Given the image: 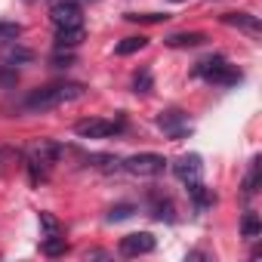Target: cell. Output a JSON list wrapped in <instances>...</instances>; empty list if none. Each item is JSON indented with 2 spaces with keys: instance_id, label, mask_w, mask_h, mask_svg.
Segmentation results:
<instances>
[{
  "instance_id": "obj_1",
  "label": "cell",
  "mask_w": 262,
  "mask_h": 262,
  "mask_svg": "<svg viewBox=\"0 0 262 262\" xmlns=\"http://www.w3.org/2000/svg\"><path fill=\"white\" fill-rule=\"evenodd\" d=\"M90 90L83 86V83H71V80H59V83H47V86H37V90H31L28 93V99L22 102V108L25 111H53V108H59V105H65V102H77V99H83Z\"/></svg>"
},
{
  "instance_id": "obj_2",
  "label": "cell",
  "mask_w": 262,
  "mask_h": 262,
  "mask_svg": "<svg viewBox=\"0 0 262 262\" xmlns=\"http://www.w3.org/2000/svg\"><path fill=\"white\" fill-rule=\"evenodd\" d=\"M65 155V148L53 139H34L28 148H25V158H28V170H31V179L34 182H43L47 179V170Z\"/></svg>"
},
{
  "instance_id": "obj_3",
  "label": "cell",
  "mask_w": 262,
  "mask_h": 262,
  "mask_svg": "<svg viewBox=\"0 0 262 262\" xmlns=\"http://www.w3.org/2000/svg\"><path fill=\"white\" fill-rule=\"evenodd\" d=\"M194 74L204 77L207 83H219V86H234L241 83V71L234 65H228L225 56H207L194 65Z\"/></svg>"
},
{
  "instance_id": "obj_4",
  "label": "cell",
  "mask_w": 262,
  "mask_h": 262,
  "mask_svg": "<svg viewBox=\"0 0 262 262\" xmlns=\"http://www.w3.org/2000/svg\"><path fill=\"white\" fill-rule=\"evenodd\" d=\"M120 167L126 170V173H133V176H161L164 170H167V161H164V155H155V151H145V155H133V158H126V161H120Z\"/></svg>"
},
{
  "instance_id": "obj_5",
  "label": "cell",
  "mask_w": 262,
  "mask_h": 262,
  "mask_svg": "<svg viewBox=\"0 0 262 262\" xmlns=\"http://www.w3.org/2000/svg\"><path fill=\"white\" fill-rule=\"evenodd\" d=\"M123 129V120H102V117H86L74 123V133L80 139H108Z\"/></svg>"
},
{
  "instance_id": "obj_6",
  "label": "cell",
  "mask_w": 262,
  "mask_h": 262,
  "mask_svg": "<svg viewBox=\"0 0 262 262\" xmlns=\"http://www.w3.org/2000/svg\"><path fill=\"white\" fill-rule=\"evenodd\" d=\"M50 22L56 28H74L83 25V7L77 0H56L53 10H50Z\"/></svg>"
},
{
  "instance_id": "obj_7",
  "label": "cell",
  "mask_w": 262,
  "mask_h": 262,
  "mask_svg": "<svg viewBox=\"0 0 262 262\" xmlns=\"http://www.w3.org/2000/svg\"><path fill=\"white\" fill-rule=\"evenodd\" d=\"M155 247H158V241H155V234H148V231H136V234H126V237H120V256H126V259H136V256H145V253H155Z\"/></svg>"
},
{
  "instance_id": "obj_8",
  "label": "cell",
  "mask_w": 262,
  "mask_h": 262,
  "mask_svg": "<svg viewBox=\"0 0 262 262\" xmlns=\"http://www.w3.org/2000/svg\"><path fill=\"white\" fill-rule=\"evenodd\" d=\"M158 126L164 129V133H167L170 139H182V136H188V133H191L188 114H185V111H179V108L161 111V117H158Z\"/></svg>"
},
{
  "instance_id": "obj_9",
  "label": "cell",
  "mask_w": 262,
  "mask_h": 262,
  "mask_svg": "<svg viewBox=\"0 0 262 262\" xmlns=\"http://www.w3.org/2000/svg\"><path fill=\"white\" fill-rule=\"evenodd\" d=\"M173 173H176V179H182L185 185H188V182H198V179L204 176V161H201V155H182V158H176V161H173Z\"/></svg>"
},
{
  "instance_id": "obj_10",
  "label": "cell",
  "mask_w": 262,
  "mask_h": 262,
  "mask_svg": "<svg viewBox=\"0 0 262 262\" xmlns=\"http://www.w3.org/2000/svg\"><path fill=\"white\" fill-rule=\"evenodd\" d=\"M222 25L228 28H237L250 37H259L262 34V25H259V16H250V13H225L222 16Z\"/></svg>"
},
{
  "instance_id": "obj_11",
  "label": "cell",
  "mask_w": 262,
  "mask_h": 262,
  "mask_svg": "<svg viewBox=\"0 0 262 262\" xmlns=\"http://www.w3.org/2000/svg\"><path fill=\"white\" fill-rule=\"evenodd\" d=\"M0 59H4V65H28V62H34V53L19 47L16 40H10L4 47V53H0Z\"/></svg>"
},
{
  "instance_id": "obj_12",
  "label": "cell",
  "mask_w": 262,
  "mask_h": 262,
  "mask_svg": "<svg viewBox=\"0 0 262 262\" xmlns=\"http://www.w3.org/2000/svg\"><path fill=\"white\" fill-rule=\"evenodd\" d=\"M164 43H167V47H173V50L201 47V43H207V34H201V31H179V34H170V37H164Z\"/></svg>"
},
{
  "instance_id": "obj_13",
  "label": "cell",
  "mask_w": 262,
  "mask_h": 262,
  "mask_svg": "<svg viewBox=\"0 0 262 262\" xmlns=\"http://www.w3.org/2000/svg\"><path fill=\"white\" fill-rule=\"evenodd\" d=\"M83 40V25L74 28H56V50H74Z\"/></svg>"
},
{
  "instance_id": "obj_14",
  "label": "cell",
  "mask_w": 262,
  "mask_h": 262,
  "mask_svg": "<svg viewBox=\"0 0 262 262\" xmlns=\"http://www.w3.org/2000/svg\"><path fill=\"white\" fill-rule=\"evenodd\" d=\"M188 194H191V201H194L198 210H207V207L216 204V194H213L207 185H201V179H198V182H188Z\"/></svg>"
},
{
  "instance_id": "obj_15",
  "label": "cell",
  "mask_w": 262,
  "mask_h": 262,
  "mask_svg": "<svg viewBox=\"0 0 262 262\" xmlns=\"http://www.w3.org/2000/svg\"><path fill=\"white\" fill-rule=\"evenodd\" d=\"M148 201H151V216H155V219H161V222H164V219H167V222H173V219H176V210H173V204H170L167 198L151 194Z\"/></svg>"
},
{
  "instance_id": "obj_16",
  "label": "cell",
  "mask_w": 262,
  "mask_h": 262,
  "mask_svg": "<svg viewBox=\"0 0 262 262\" xmlns=\"http://www.w3.org/2000/svg\"><path fill=\"white\" fill-rule=\"evenodd\" d=\"M40 253L50 256V259H53V256H65V253H68V241H65L62 234H47L43 244H40Z\"/></svg>"
},
{
  "instance_id": "obj_17",
  "label": "cell",
  "mask_w": 262,
  "mask_h": 262,
  "mask_svg": "<svg viewBox=\"0 0 262 262\" xmlns=\"http://www.w3.org/2000/svg\"><path fill=\"white\" fill-rule=\"evenodd\" d=\"M145 47H148V37L133 34V37H123L114 53H117V56H133V53H139V50H145Z\"/></svg>"
},
{
  "instance_id": "obj_18",
  "label": "cell",
  "mask_w": 262,
  "mask_h": 262,
  "mask_svg": "<svg viewBox=\"0 0 262 262\" xmlns=\"http://www.w3.org/2000/svg\"><path fill=\"white\" fill-rule=\"evenodd\" d=\"M133 90H136L139 96H148V93L155 90V80H151V71H148V68H139V71L133 74Z\"/></svg>"
},
{
  "instance_id": "obj_19",
  "label": "cell",
  "mask_w": 262,
  "mask_h": 262,
  "mask_svg": "<svg viewBox=\"0 0 262 262\" xmlns=\"http://www.w3.org/2000/svg\"><path fill=\"white\" fill-rule=\"evenodd\" d=\"M259 231H262L259 216H256V213H244V219H241V234H244V237H250V241H256V237H259Z\"/></svg>"
},
{
  "instance_id": "obj_20",
  "label": "cell",
  "mask_w": 262,
  "mask_h": 262,
  "mask_svg": "<svg viewBox=\"0 0 262 262\" xmlns=\"http://www.w3.org/2000/svg\"><path fill=\"white\" fill-rule=\"evenodd\" d=\"M259 170H262V161L253 158L250 161V173L244 179V194H256V188H259Z\"/></svg>"
},
{
  "instance_id": "obj_21",
  "label": "cell",
  "mask_w": 262,
  "mask_h": 262,
  "mask_svg": "<svg viewBox=\"0 0 262 262\" xmlns=\"http://www.w3.org/2000/svg\"><path fill=\"white\" fill-rule=\"evenodd\" d=\"M86 164H93V167H99V170H120V161L114 158V155H90L86 158Z\"/></svg>"
},
{
  "instance_id": "obj_22",
  "label": "cell",
  "mask_w": 262,
  "mask_h": 262,
  "mask_svg": "<svg viewBox=\"0 0 262 262\" xmlns=\"http://www.w3.org/2000/svg\"><path fill=\"white\" fill-rule=\"evenodd\" d=\"M126 19H129V22H139V25H161V22H167L170 16H167V13H129Z\"/></svg>"
},
{
  "instance_id": "obj_23",
  "label": "cell",
  "mask_w": 262,
  "mask_h": 262,
  "mask_svg": "<svg viewBox=\"0 0 262 262\" xmlns=\"http://www.w3.org/2000/svg\"><path fill=\"white\" fill-rule=\"evenodd\" d=\"M22 37V25L19 22H0V40L10 43V40H19Z\"/></svg>"
},
{
  "instance_id": "obj_24",
  "label": "cell",
  "mask_w": 262,
  "mask_h": 262,
  "mask_svg": "<svg viewBox=\"0 0 262 262\" xmlns=\"http://www.w3.org/2000/svg\"><path fill=\"white\" fill-rule=\"evenodd\" d=\"M133 204H117V207H111V213H108V222H120V219H129L133 216Z\"/></svg>"
},
{
  "instance_id": "obj_25",
  "label": "cell",
  "mask_w": 262,
  "mask_h": 262,
  "mask_svg": "<svg viewBox=\"0 0 262 262\" xmlns=\"http://www.w3.org/2000/svg\"><path fill=\"white\" fill-rule=\"evenodd\" d=\"M16 83H19L16 65H4V68H0V86H16Z\"/></svg>"
},
{
  "instance_id": "obj_26",
  "label": "cell",
  "mask_w": 262,
  "mask_h": 262,
  "mask_svg": "<svg viewBox=\"0 0 262 262\" xmlns=\"http://www.w3.org/2000/svg\"><path fill=\"white\" fill-rule=\"evenodd\" d=\"M40 228H43V237L47 234H59V219L53 213H40Z\"/></svg>"
},
{
  "instance_id": "obj_27",
  "label": "cell",
  "mask_w": 262,
  "mask_h": 262,
  "mask_svg": "<svg viewBox=\"0 0 262 262\" xmlns=\"http://www.w3.org/2000/svg\"><path fill=\"white\" fill-rule=\"evenodd\" d=\"M50 62H53V65H56V68H68V65H71V62H74V59H71V53H62V50H56V53H53V59H50Z\"/></svg>"
},
{
  "instance_id": "obj_28",
  "label": "cell",
  "mask_w": 262,
  "mask_h": 262,
  "mask_svg": "<svg viewBox=\"0 0 262 262\" xmlns=\"http://www.w3.org/2000/svg\"><path fill=\"white\" fill-rule=\"evenodd\" d=\"M86 259H108V253H105V250H90Z\"/></svg>"
},
{
  "instance_id": "obj_29",
  "label": "cell",
  "mask_w": 262,
  "mask_h": 262,
  "mask_svg": "<svg viewBox=\"0 0 262 262\" xmlns=\"http://www.w3.org/2000/svg\"><path fill=\"white\" fill-rule=\"evenodd\" d=\"M25 4H40V0H25Z\"/></svg>"
},
{
  "instance_id": "obj_30",
  "label": "cell",
  "mask_w": 262,
  "mask_h": 262,
  "mask_svg": "<svg viewBox=\"0 0 262 262\" xmlns=\"http://www.w3.org/2000/svg\"><path fill=\"white\" fill-rule=\"evenodd\" d=\"M173 4H182V0H173Z\"/></svg>"
}]
</instances>
